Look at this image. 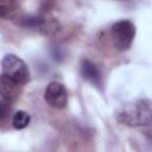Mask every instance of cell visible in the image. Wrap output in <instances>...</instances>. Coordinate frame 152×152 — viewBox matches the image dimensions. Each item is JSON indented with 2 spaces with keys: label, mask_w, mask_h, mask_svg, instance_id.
Instances as JSON below:
<instances>
[{
  "label": "cell",
  "mask_w": 152,
  "mask_h": 152,
  "mask_svg": "<svg viewBox=\"0 0 152 152\" xmlns=\"http://www.w3.org/2000/svg\"><path fill=\"white\" fill-rule=\"evenodd\" d=\"M135 37V26L129 20H119L110 27V38L114 46L120 51L131 48Z\"/></svg>",
  "instance_id": "3957f363"
},
{
  "label": "cell",
  "mask_w": 152,
  "mask_h": 152,
  "mask_svg": "<svg viewBox=\"0 0 152 152\" xmlns=\"http://www.w3.org/2000/svg\"><path fill=\"white\" fill-rule=\"evenodd\" d=\"M31 121V116L28 113L24 112V110H18L13 114L12 118V125L15 129H24L28 126Z\"/></svg>",
  "instance_id": "ba28073f"
},
{
  "label": "cell",
  "mask_w": 152,
  "mask_h": 152,
  "mask_svg": "<svg viewBox=\"0 0 152 152\" xmlns=\"http://www.w3.org/2000/svg\"><path fill=\"white\" fill-rule=\"evenodd\" d=\"M68 91L65 87L57 81L50 82L45 90H44V100L45 102L55 108V109H63L68 104Z\"/></svg>",
  "instance_id": "277c9868"
},
{
  "label": "cell",
  "mask_w": 152,
  "mask_h": 152,
  "mask_svg": "<svg viewBox=\"0 0 152 152\" xmlns=\"http://www.w3.org/2000/svg\"><path fill=\"white\" fill-rule=\"evenodd\" d=\"M81 76L83 77L84 81L91 83L94 87L101 88L102 87V75L100 69L95 63H93L89 59H82L81 65Z\"/></svg>",
  "instance_id": "5b68a950"
},
{
  "label": "cell",
  "mask_w": 152,
  "mask_h": 152,
  "mask_svg": "<svg viewBox=\"0 0 152 152\" xmlns=\"http://www.w3.org/2000/svg\"><path fill=\"white\" fill-rule=\"evenodd\" d=\"M116 120L129 127L152 125V101L139 99L124 104L116 113Z\"/></svg>",
  "instance_id": "6da1fadb"
},
{
  "label": "cell",
  "mask_w": 152,
  "mask_h": 152,
  "mask_svg": "<svg viewBox=\"0 0 152 152\" xmlns=\"http://www.w3.org/2000/svg\"><path fill=\"white\" fill-rule=\"evenodd\" d=\"M1 75L19 86H24L30 81L28 66L21 58L13 53H8L2 58Z\"/></svg>",
  "instance_id": "7a4b0ae2"
},
{
  "label": "cell",
  "mask_w": 152,
  "mask_h": 152,
  "mask_svg": "<svg viewBox=\"0 0 152 152\" xmlns=\"http://www.w3.org/2000/svg\"><path fill=\"white\" fill-rule=\"evenodd\" d=\"M19 84L10 81L7 77L1 75V81H0V95L1 100L8 103H13V101L18 97L19 95Z\"/></svg>",
  "instance_id": "8992f818"
},
{
  "label": "cell",
  "mask_w": 152,
  "mask_h": 152,
  "mask_svg": "<svg viewBox=\"0 0 152 152\" xmlns=\"http://www.w3.org/2000/svg\"><path fill=\"white\" fill-rule=\"evenodd\" d=\"M20 6L17 0H0V15L2 19L13 20L19 15Z\"/></svg>",
  "instance_id": "52a82bcc"
}]
</instances>
